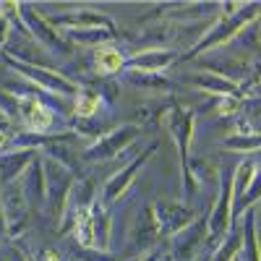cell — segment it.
<instances>
[{
  "label": "cell",
  "mask_w": 261,
  "mask_h": 261,
  "mask_svg": "<svg viewBox=\"0 0 261 261\" xmlns=\"http://www.w3.org/2000/svg\"><path fill=\"white\" fill-rule=\"evenodd\" d=\"M65 253H68V261H128L130 258V256H115L110 251H99V248H84L76 241H71Z\"/></svg>",
  "instance_id": "cell-25"
},
{
  "label": "cell",
  "mask_w": 261,
  "mask_h": 261,
  "mask_svg": "<svg viewBox=\"0 0 261 261\" xmlns=\"http://www.w3.org/2000/svg\"><path fill=\"white\" fill-rule=\"evenodd\" d=\"M241 248H243V230L241 222H235L232 230L225 235V241L214 248V253H209V261H235L241 256Z\"/></svg>",
  "instance_id": "cell-24"
},
{
  "label": "cell",
  "mask_w": 261,
  "mask_h": 261,
  "mask_svg": "<svg viewBox=\"0 0 261 261\" xmlns=\"http://www.w3.org/2000/svg\"><path fill=\"white\" fill-rule=\"evenodd\" d=\"M32 261H65V256H63L58 248H42Z\"/></svg>",
  "instance_id": "cell-33"
},
{
  "label": "cell",
  "mask_w": 261,
  "mask_h": 261,
  "mask_svg": "<svg viewBox=\"0 0 261 261\" xmlns=\"http://www.w3.org/2000/svg\"><path fill=\"white\" fill-rule=\"evenodd\" d=\"M97 199H99V191H97V180L92 175L76 180V188H73V209L76 206H92Z\"/></svg>",
  "instance_id": "cell-29"
},
{
  "label": "cell",
  "mask_w": 261,
  "mask_h": 261,
  "mask_svg": "<svg viewBox=\"0 0 261 261\" xmlns=\"http://www.w3.org/2000/svg\"><path fill=\"white\" fill-rule=\"evenodd\" d=\"M136 258H139V256H130V258H128V261H136Z\"/></svg>",
  "instance_id": "cell-40"
},
{
  "label": "cell",
  "mask_w": 261,
  "mask_h": 261,
  "mask_svg": "<svg viewBox=\"0 0 261 261\" xmlns=\"http://www.w3.org/2000/svg\"><path fill=\"white\" fill-rule=\"evenodd\" d=\"M86 86H92V89H94L107 105L115 102L118 94H120V84H118L115 79H94L92 84H86Z\"/></svg>",
  "instance_id": "cell-30"
},
{
  "label": "cell",
  "mask_w": 261,
  "mask_h": 261,
  "mask_svg": "<svg viewBox=\"0 0 261 261\" xmlns=\"http://www.w3.org/2000/svg\"><path fill=\"white\" fill-rule=\"evenodd\" d=\"M258 13H261V3H243L232 16H225V18L220 16L212 24V29L186 53V58L193 60V58H201V55H209L220 47L232 45V42L241 37L243 29H248L253 21H258Z\"/></svg>",
  "instance_id": "cell-2"
},
{
  "label": "cell",
  "mask_w": 261,
  "mask_h": 261,
  "mask_svg": "<svg viewBox=\"0 0 261 261\" xmlns=\"http://www.w3.org/2000/svg\"><path fill=\"white\" fill-rule=\"evenodd\" d=\"M180 60V53L175 47H144L125 58V71L136 73H162L170 65H175Z\"/></svg>",
  "instance_id": "cell-13"
},
{
  "label": "cell",
  "mask_w": 261,
  "mask_h": 261,
  "mask_svg": "<svg viewBox=\"0 0 261 261\" xmlns=\"http://www.w3.org/2000/svg\"><path fill=\"white\" fill-rule=\"evenodd\" d=\"M151 209H154V217H157V225L162 230V235L172 238V235H178L180 230H186L196 217V209H191L188 204L183 201H167V199H160L151 204Z\"/></svg>",
  "instance_id": "cell-12"
},
{
  "label": "cell",
  "mask_w": 261,
  "mask_h": 261,
  "mask_svg": "<svg viewBox=\"0 0 261 261\" xmlns=\"http://www.w3.org/2000/svg\"><path fill=\"white\" fill-rule=\"evenodd\" d=\"M0 261H11V258H6V256H0Z\"/></svg>",
  "instance_id": "cell-39"
},
{
  "label": "cell",
  "mask_w": 261,
  "mask_h": 261,
  "mask_svg": "<svg viewBox=\"0 0 261 261\" xmlns=\"http://www.w3.org/2000/svg\"><path fill=\"white\" fill-rule=\"evenodd\" d=\"M139 134H141V128L136 123H123L113 130H107L105 136H99L97 141H92L84 149V162L102 165V162H110V160L120 157L123 151L139 139Z\"/></svg>",
  "instance_id": "cell-8"
},
{
  "label": "cell",
  "mask_w": 261,
  "mask_h": 261,
  "mask_svg": "<svg viewBox=\"0 0 261 261\" xmlns=\"http://www.w3.org/2000/svg\"><path fill=\"white\" fill-rule=\"evenodd\" d=\"M47 21L63 34L65 32H86V29H102V32H110L113 37L120 34L115 18L97 11V8H73V11H65V13L47 16Z\"/></svg>",
  "instance_id": "cell-9"
},
{
  "label": "cell",
  "mask_w": 261,
  "mask_h": 261,
  "mask_svg": "<svg viewBox=\"0 0 261 261\" xmlns=\"http://www.w3.org/2000/svg\"><path fill=\"white\" fill-rule=\"evenodd\" d=\"M130 238H134V246H136L141 253H146V251H151V248H157L160 241L165 238L162 230H160V225H157V217H154V209H151V204H146V206L139 212Z\"/></svg>",
  "instance_id": "cell-16"
},
{
  "label": "cell",
  "mask_w": 261,
  "mask_h": 261,
  "mask_svg": "<svg viewBox=\"0 0 261 261\" xmlns=\"http://www.w3.org/2000/svg\"><path fill=\"white\" fill-rule=\"evenodd\" d=\"M0 65H3V63H0Z\"/></svg>",
  "instance_id": "cell-41"
},
{
  "label": "cell",
  "mask_w": 261,
  "mask_h": 261,
  "mask_svg": "<svg viewBox=\"0 0 261 261\" xmlns=\"http://www.w3.org/2000/svg\"><path fill=\"white\" fill-rule=\"evenodd\" d=\"M261 201V167L256 170V175H253V180H251V186H248V191L243 193V199L238 201V204H232V222H238L241 217L248 212V209H256V204Z\"/></svg>",
  "instance_id": "cell-26"
},
{
  "label": "cell",
  "mask_w": 261,
  "mask_h": 261,
  "mask_svg": "<svg viewBox=\"0 0 261 261\" xmlns=\"http://www.w3.org/2000/svg\"><path fill=\"white\" fill-rule=\"evenodd\" d=\"M0 110H3L16 125H18V97L11 92V89H6V86H0ZM21 128V125H18Z\"/></svg>",
  "instance_id": "cell-31"
},
{
  "label": "cell",
  "mask_w": 261,
  "mask_h": 261,
  "mask_svg": "<svg viewBox=\"0 0 261 261\" xmlns=\"http://www.w3.org/2000/svg\"><path fill=\"white\" fill-rule=\"evenodd\" d=\"M0 134H6V136H11V139H16V136L21 134V128H18L3 110H0Z\"/></svg>",
  "instance_id": "cell-32"
},
{
  "label": "cell",
  "mask_w": 261,
  "mask_h": 261,
  "mask_svg": "<svg viewBox=\"0 0 261 261\" xmlns=\"http://www.w3.org/2000/svg\"><path fill=\"white\" fill-rule=\"evenodd\" d=\"M0 63H3L8 71H13L18 79H24V81L34 84L37 89H42L45 94H55V97L73 99V94L81 89V81H76V79H71V76H65V73H60L58 68L27 65V63H18V60L8 58L6 53H0Z\"/></svg>",
  "instance_id": "cell-4"
},
{
  "label": "cell",
  "mask_w": 261,
  "mask_h": 261,
  "mask_svg": "<svg viewBox=\"0 0 261 261\" xmlns=\"http://www.w3.org/2000/svg\"><path fill=\"white\" fill-rule=\"evenodd\" d=\"M11 32H13V27H11V21H6L3 16H0V50L6 47V42H8Z\"/></svg>",
  "instance_id": "cell-34"
},
{
  "label": "cell",
  "mask_w": 261,
  "mask_h": 261,
  "mask_svg": "<svg viewBox=\"0 0 261 261\" xmlns=\"http://www.w3.org/2000/svg\"><path fill=\"white\" fill-rule=\"evenodd\" d=\"M107 128L105 123H99L97 118H92V120H79V118H71V134L73 136H79L81 141H97L99 136H105L107 134Z\"/></svg>",
  "instance_id": "cell-27"
},
{
  "label": "cell",
  "mask_w": 261,
  "mask_h": 261,
  "mask_svg": "<svg viewBox=\"0 0 261 261\" xmlns=\"http://www.w3.org/2000/svg\"><path fill=\"white\" fill-rule=\"evenodd\" d=\"M172 107H175V99H165V102H149V105H141L136 110V125L144 128V125H151V128H160L167 123Z\"/></svg>",
  "instance_id": "cell-22"
},
{
  "label": "cell",
  "mask_w": 261,
  "mask_h": 261,
  "mask_svg": "<svg viewBox=\"0 0 261 261\" xmlns=\"http://www.w3.org/2000/svg\"><path fill=\"white\" fill-rule=\"evenodd\" d=\"M89 214H92V230H94V248L107 251V248H110V241H113V214H110V206H107L102 199H97L89 206Z\"/></svg>",
  "instance_id": "cell-19"
},
{
  "label": "cell",
  "mask_w": 261,
  "mask_h": 261,
  "mask_svg": "<svg viewBox=\"0 0 261 261\" xmlns=\"http://www.w3.org/2000/svg\"><path fill=\"white\" fill-rule=\"evenodd\" d=\"M183 79L193 86V89L209 94L212 99H222V97H232V94H241V92H243V89H238L235 84H230V81H225V79H220V76H214V73H209V71H199V68H196L193 73H186ZM243 94H246V92H243Z\"/></svg>",
  "instance_id": "cell-18"
},
{
  "label": "cell",
  "mask_w": 261,
  "mask_h": 261,
  "mask_svg": "<svg viewBox=\"0 0 261 261\" xmlns=\"http://www.w3.org/2000/svg\"><path fill=\"white\" fill-rule=\"evenodd\" d=\"M258 45H261V21H258Z\"/></svg>",
  "instance_id": "cell-37"
},
{
  "label": "cell",
  "mask_w": 261,
  "mask_h": 261,
  "mask_svg": "<svg viewBox=\"0 0 261 261\" xmlns=\"http://www.w3.org/2000/svg\"><path fill=\"white\" fill-rule=\"evenodd\" d=\"M238 222H241V230H243L241 258H243V261H261V235H258V217H256V209H248Z\"/></svg>",
  "instance_id": "cell-20"
},
{
  "label": "cell",
  "mask_w": 261,
  "mask_h": 261,
  "mask_svg": "<svg viewBox=\"0 0 261 261\" xmlns=\"http://www.w3.org/2000/svg\"><path fill=\"white\" fill-rule=\"evenodd\" d=\"M125 71V55L113 45V42H107V45H99L92 50V76L97 79H113L118 73Z\"/></svg>",
  "instance_id": "cell-17"
},
{
  "label": "cell",
  "mask_w": 261,
  "mask_h": 261,
  "mask_svg": "<svg viewBox=\"0 0 261 261\" xmlns=\"http://www.w3.org/2000/svg\"><path fill=\"white\" fill-rule=\"evenodd\" d=\"M167 130L172 141H175L178 157H180V170H183V196L191 199L193 193H199V183L191 178V146H193V136H196V113L183 107L180 102H175L172 113L167 118Z\"/></svg>",
  "instance_id": "cell-3"
},
{
  "label": "cell",
  "mask_w": 261,
  "mask_h": 261,
  "mask_svg": "<svg viewBox=\"0 0 261 261\" xmlns=\"http://www.w3.org/2000/svg\"><path fill=\"white\" fill-rule=\"evenodd\" d=\"M0 220H3V232L8 241H18L21 235H27L32 225V206L21 180L0 186Z\"/></svg>",
  "instance_id": "cell-6"
},
{
  "label": "cell",
  "mask_w": 261,
  "mask_h": 261,
  "mask_svg": "<svg viewBox=\"0 0 261 261\" xmlns=\"http://www.w3.org/2000/svg\"><path fill=\"white\" fill-rule=\"evenodd\" d=\"M105 105H107V102L92 89V86L81 84V89L73 94V118H79V120H92V118H97V115L102 113Z\"/></svg>",
  "instance_id": "cell-21"
},
{
  "label": "cell",
  "mask_w": 261,
  "mask_h": 261,
  "mask_svg": "<svg viewBox=\"0 0 261 261\" xmlns=\"http://www.w3.org/2000/svg\"><path fill=\"white\" fill-rule=\"evenodd\" d=\"M199 261H209V253H206V256H201V258H199Z\"/></svg>",
  "instance_id": "cell-38"
},
{
  "label": "cell",
  "mask_w": 261,
  "mask_h": 261,
  "mask_svg": "<svg viewBox=\"0 0 261 261\" xmlns=\"http://www.w3.org/2000/svg\"><path fill=\"white\" fill-rule=\"evenodd\" d=\"M21 24L27 27V32H29L53 58H71V55H73V45L68 42V37H65L63 32H58L50 21H47V16L39 13L37 6L21 3Z\"/></svg>",
  "instance_id": "cell-7"
},
{
  "label": "cell",
  "mask_w": 261,
  "mask_h": 261,
  "mask_svg": "<svg viewBox=\"0 0 261 261\" xmlns=\"http://www.w3.org/2000/svg\"><path fill=\"white\" fill-rule=\"evenodd\" d=\"M45 162V180H47V206L45 214L47 220L58 227L60 235L68 232L71 227V214H73V188H76V175L68 170L58 165L50 157H42Z\"/></svg>",
  "instance_id": "cell-1"
},
{
  "label": "cell",
  "mask_w": 261,
  "mask_h": 261,
  "mask_svg": "<svg viewBox=\"0 0 261 261\" xmlns=\"http://www.w3.org/2000/svg\"><path fill=\"white\" fill-rule=\"evenodd\" d=\"M232 201H235L232 170H222L220 188H217V196L206 217V246H220L225 241V235L232 230Z\"/></svg>",
  "instance_id": "cell-5"
},
{
  "label": "cell",
  "mask_w": 261,
  "mask_h": 261,
  "mask_svg": "<svg viewBox=\"0 0 261 261\" xmlns=\"http://www.w3.org/2000/svg\"><path fill=\"white\" fill-rule=\"evenodd\" d=\"M21 186H24L27 201L32 206V212H45L47 206V180H45V162H42V154L29 165L27 175L21 178Z\"/></svg>",
  "instance_id": "cell-15"
},
{
  "label": "cell",
  "mask_w": 261,
  "mask_h": 261,
  "mask_svg": "<svg viewBox=\"0 0 261 261\" xmlns=\"http://www.w3.org/2000/svg\"><path fill=\"white\" fill-rule=\"evenodd\" d=\"M222 149L251 157V154H256V151H261V134H253V136H227V139H222Z\"/></svg>",
  "instance_id": "cell-28"
},
{
  "label": "cell",
  "mask_w": 261,
  "mask_h": 261,
  "mask_svg": "<svg viewBox=\"0 0 261 261\" xmlns=\"http://www.w3.org/2000/svg\"><path fill=\"white\" fill-rule=\"evenodd\" d=\"M204 246H206V217H196L186 230L172 235L170 256L172 261H196Z\"/></svg>",
  "instance_id": "cell-11"
},
{
  "label": "cell",
  "mask_w": 261,
  "mask_h": 261,
  "mask_svg": "<svg viewBox=\"0 0 261 261\" xmlns=\"http://www.w3.org/2000/svg\"><path fill=\"white\" fill-rule=\"evenodd\" d=\"M123 73H125V79L130 84L139 86V89H144V92L170 94L172 89H175V84H172L167 76H162V73H136V71H123Z\"/></svg>",
  "instance_id": "cell-23"
},
{
  "label": "cell",
  "mask_w": 261,
  "mask_h": 261,
  "mask_svg": "<svg viewBox=\"0 0 261 261\" xmlns=\"http://www.w3.org/2000/svg\"><path fill=\"white\" fill-rule=\"evenodd\" d=\"M8 258H11V261H32V256H27L24 251H18L16 246L8 248Z\"/></svg>",
  "instance_id": "cell-35"
},
{
  "label": "cell",
  "mask_w": 261,
  "mask_h": 261,
  "mask_svg": "<svg viewBox=\"0 0 261 261\" xmlns=\"http://www.w3.org/2000/svg\"><path fill=\"white\" fill-rule=\"evenodd\" d=\"M157 149H160V144L154 141L151 146H146L139 157H134L128 165H123L118 172H113L110 178L105 180V186H102V191H99V199L107 204V206H113V204H118L123 196L128 193V188L134 186V180H136V175L144 170V165H146V160H151L157 154Z\"/></svg>",
  "instance_id": "cell-10"
},
{
  "label": "cell",
  "mask_w": 261,
  "mask_h": 261,
  "mask_svg": "<svg viewBox=\"0 0 261 261\" xmlns=\"http://www.w3.org/2000/svg\"><path fill=\"white\" fill-rule=\"evenodd\" d=\"M248 94H251V97H258V99H261V81L251 86V89H248Z\"/></svg>",
  "instance_id": "cell-36"
},
{
  "label": "cell",
  "mask_w": 261,
  "mask_h": 261,
  "mask_svg": "<svg viewBox=\"0 0 261 261\" xmlns=\"http://www.w3.org/2000/svg\"><path fill=\"white\" fill-rule=\"evenodd\" d=\"M39 157L37 149H16L8 146L6 151H0V186L16 183L27 175L29 165Z\"/></svg>",
  "instance_id": "cell-14"
}]
</instances>
